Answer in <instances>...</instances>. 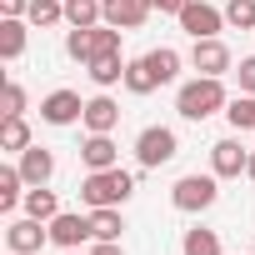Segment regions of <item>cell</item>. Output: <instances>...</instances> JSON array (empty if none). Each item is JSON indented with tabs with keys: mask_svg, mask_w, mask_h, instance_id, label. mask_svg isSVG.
Listing matches in <instances>:
<instances>
[{
	"mask_svg": "<svg viewBox=\"0 0 255 255\" xmlns=\"http://www.w3.org/2000/svg\"><path fill=\"white\" fill-rule=\"evenodd\" d=\"M25 20H30L35 30H50V25H60V20H65V0H30Z\"/></svg>",
	"mask_w": 255,
	"mask_h": 255,
	"instance_id": "obj_22",
	"label": "cell"
},
{
	"mask_svg": "<svg viewBox=\"0 0 255 255\" xmlns=\"http://www.w3.org/2000/svg\"><path fill=\"white\" fill-rule=\"evenodd\" d=\"M245 165H250V150H245L240 140H215V145H210V170H215L220 180L245 175Z\"/></svg>",
	"mask_w": 255,
	"mask_h": 255,
	"instance_id": "obj_11",
	"label": "cell"
},
{
	"mask_svg": "<svg viewBox=\"0 0 255 255\" xmlns=\"http://www.w3.org/2000/svg\"><path fill=\"white\" fill-rule=\"evenodd\" d=\"M180 255H220V235H215V230H205V225H195V230H185Z\"/></svg>",
	"mask_w": 255,
	"mask_h": 255,
	"instance_id": "obj_25",
	"label": "cell"
},
{
	"mask_svg": "<svg viewBox=\"0 0 255 255\" xmlns=\"http://www.w3.org/2000/svg\"><path fill=\"white\" fill-rule=\"evenodd\" d=\"M25 55V15H0V60Z\"/></svg>",
	"mask_w": 255,
	"mask_h": 255,
	"instance_id": "obj_15",
	"label": "cell"
},
{
	"mask_svg": "<svg viewBox=\"0 0 255 255\" xmlns=\"http://www.w3.org/2000/svg\"><path fill=\"white\" fill-rule=\"evenodd\" d=\"M225 120L235 125V130H255V95H235L225 105Z\"/></svg>",
	"mask_w": 255,
	"mask_h": 255,
	"instance_id": "obj_26",
	"label": "cell"
},
{
	"mask_svg": "<svg viewBox=\"0 0 255 255\" xmlns=\"http://www.w3.org/2000/svg\"><path fill=\"white\" fill-rule=\"evenodd\" d=\"M85 70H90V80H95L100 90H110V85H125V60H120V55H95Z\"/></svg>",
	"mask_w": 255,
	"mask_h": 255,
	"instance_id": "obj_17",
	"label": "cell"
},
{
	"mask_svg": "<svg viewBox=\"0 0 255 255\" xmlns=\"http://www.w3.org/2000/svg\"><path fill=\"white\" fill-rule=\"evenodd\" d=\"M40 120L45 125H75V120H85V100L75 90H50L40 100Z\"/></svg>",
	"mask_w": 255,
	"mask_h": 255,
	"instance_id": "obj_8",
	"label": "cell"
},
{
	"mask_svg": "<svg viewBox=\"0 0 255 255\" xmlns=\"http://www.w3.org/2000/svg\"><path fill=\"white\" fill-rule=\"evenodd\" d=\"M225 25L255 30V0H225Z\"/></svg>",
	"mask_w": 255,
	"mask_h": 255,
	"instance_id": "obj_28",
	"label": "cell"
},
{
	"mask_svg": "<svg viewBox=\"0 0 255 255\" xmlns=\"http://www.w3.org/2000/svg\"><path fill=\"white\" fill-rule=\"evenodd\" d=\"M190 0H150V10H165V15H180Z\"/></svg>",
	"mask_w": 255,
	"mask_h": 255,
	"instance_id": "obj_31",
	"label": "cell"
},
{
	"mask_svg": "<svg viewBox=\"0 0 255 255\" xmlns=\"http://www.w3.org/2000/svg\"><path fill=\"white\" fill-rule=\"evenodd\" d=\"M245 175H250V180H255V150H250V165H245Z\"/></svg>",
	"mask_w": 255,
	"mask_h": 255,
	"instance_id": "obj_34",
	"label": "cell"
},
{
	"mask_svg": "<svg viewBox=\"0 0 255 255\" xmlns=\"http://www.w3.org/2000/svg\"><path fill=\"white\" fill-rule=\"evenodd\" d=\"M20 205H25V215H35V220H45V225L60 215V200H55V190H45V185H30Z\"/></svg>",
	"mask_w": 255,
	"mask_h": 255,
	"instance_id": "obj_18",
	"label": "cell"
},
{
	"mask_svg": "<svg viewBox=\"0 0 255 255\" xmlns=\"http://www.w3.org/2000/svg\"><path fill=\"white\" fill-rule=\"evenodd\" d=\"M0 150H10V155L30 150V125H25V115H5V120H0Z\"/></svg>",
	"mask_w": 255,
	"mask_h": 255,
	"instance_id": "obj_16",
	"label": "cell"
},
{
	"mask_svg": "<svg viewBox=\"0 0 255 255\" xmlns=\"http://www.w3.org/2000/svg\"><path fill=\"white\" fill-rule=\"evenodd\" d=\"M20 175H25V185H50V175H55V155H50L45 145L20 150Z\"/></svg>",
	"mask_w": 255,
	"mask_h": 255,
	"instance_id": "obj_13",
	"label": "cell"
},
{
	"mask_svg": "<svg viewBox=\"0 0 255 255\" xmlns=\"http://www.w3.org/2000/svg\"><path fill=\"white\" fill-rule=\"evenodd\" d=\"M80 160H85V170H110V165H120V150H115L110 135H85Z\"/></svg>",
	"mask_w": 255,
	"mask_h": 255,
	"instance_id": "obj_14",
	"label": "cell"
},
{
	"mask_svg": "<svg viewBox=\"0 0 255 255\" xmlns=\"http://www.w3.org/2000/svg\"><path fill=\"white\" fill-rule=\"evenodd\" d=\"M65 25H70V30L100 25V0H65Z\"/></svg>",
	"mask_w": 255,
	"mask_h": 255,
	"instance_id": "obj_23",
	"label": "cell"
},
{
	"mask_svg": "<svg viewBox=\"0 0 255 255\" xmlns=\"http://www.w3.org/2000/svg\"><path fill=\"white\" fill-rule=\"evenodd\" d=\"M65 255H80V250H65Z\"/></svg>",
	"mask_w": 255,
	"mask_h": 255,
	"instance_id": "obj_35",
	"label": "cell"
},
{
	"mask_svg": "<svg viewBox=\"0 0 255 255\" xmlns=\"http://www.w3.org/2000/svg\"><path fill=\"white\" fill-rule=\"evenodd\" d=\"M90 255H125V250H120V240H95Z\"/></svg>",
	"mask_w": 255,
	"mask_h": 255,
	"instance_id": "obj_32",
	"label": "cell"
},
{
	"mask_svg": "<svg viewBox=\"0 0 255 255\" xmlns=\"http://www.w3.org/2000/svg\"><path fill=\"white\" fill-rule=\"evenodd\" d=\"M190 70H195V75H225V70H230V45H225L220 35L195 40V45H190Z\"/></svg>",
	"mask_w": 255,
	"mask_h": 255,
	"instance_id": "obj_7",
	"label": "cell"
},
{
	"mask_svg": "<svg viewBox=\"0 0 255 255\" xmlns=\"http://www.w3.org/2000/svg\"><path fill=\"white\" fill-rule=\"evenodd\" d=\"M150 15V0H100V20L115 30H140Z\"/></svg>",
	"mask_w": 255,
	"mask_h": 255,
	"instance_id": "obj_10",
	"label": "cell"
},
{
	"mask_svg": "<svg viewBox=\"0 0 255 255\" xmlns=\"http://www.w3.org/2000/svg\"><path fill=\"white\" fill-rule=\"evenodd\" d=\"M90 30H95V25H90ZM90 30H70V35H65V55L80 60V65L95 60V40H90Z\"/></svg>",
	"mask_w": 255,
	"mask_h": 255,
	"instance_id": "obj_27",
	"label": "cell"
},
{
	"mask_svg": "<svg viewBox=\"0 0 255 255\" xmlns=\"http://www.w3.org/2000/svg\"><path fill=\"white\" fill-rule=\"evenodd\" d=\"M235 80H240V95H255V55H245V60H240Z\"/></svg>",
	"mask_w": 255,
	"mask_h": 255,
	"instance_id": "obj_30",
	"label": "cell"
},
{
	"mask_svg": "<svg viewBox=\"0 0 255 255\" xmlns=\"http://www.w3.org/2000/svg\"><path fill=\"white\" fill-rule=\"evenodd\" d=\"M145 60H150V70H155V80H160V85H170V80L180 75V50H170V45H155Z\"/></svg>",
	"mask_w": 255,
	"mask_h": 255,
	"instance_id": "obj_24",
	"label": "cell"
},
{
	"mask_svg": "<svg viewBox=\"0 0 255 255\" xmlns=\"http://www.w3.org/2000/svg\"><path fill=\"white\" fill-rule=\"evenodd\" d=\"M115 125H120V105H115L110 95L85 100V130H90V135H110Z\"/></svg>",
	"mask_w": 255,
	"mask_h": 255,
	"instance_id": "obj_12",
	"label": "cell"
},
{
	"mask_svg": "<svg viewBox=\"0 0 255 255\" xmlns=\"http://www.w3.org/2000/svg\"><path fill=\"white\" fill-rule=\"evenodd\" d=\"M0 105H5L0 115H25V90H20L15 80H5V90H0Z\"/></svg>",
	"mask_w": 255,
	"mask_h": 255,
	"instance_id": "obj_29",
	"label": "cell"
},
{
	"mask_svg": "<svg viewBox=\"0 0 255 255\" xmlns=\"http://www.w3.org/2000/svg\"><path fill=\"white\" fill-rule=\"evenodd\" d=\"M50 240H55L60 250H80L85 240H95V230H90V215H75V210H60V215L50 220Z\"/></svg>",
	"mask_w": 255,
	"mask_h": 255,
	"instance_id": "obj_9",
	"label": "cell"
},
{
	"mask_svg": "<svg viewBox=\"0 0 255 255\" xmlns=\"http://www.w3.org/2000/svg\"><path fill=\"white\" fill-rule=\"evenodd\" d=\"M160 80H155V70H150V60L140 55V60H125V90L130 95H150Z\"/></svg>",
	"mask_w": 255,
	"mask_h": 255,
	"instance_id": "obj_21",
	"label": "cell"
},
{
	"mask_svg": "<svg viewBox=\"0 0 255 255\" xmlns=\"http://www.w3.org/2000/svg\"><path fill=\"white\" fill-rule=\"evenodd\" d=\"M130 195H135V175L120 170V165H110V170H90V175L80 180V200H85L90 210H100V205H125Z\"/></svg>",
	"mask_w": 255,
	"mask_h": 255,
	"instance_id": "obj_2",
	"label": "cell"
},
{
	"mask_svg": "<svg viewBox=\"0 0 255 255\" xmlns=\"http://www.w3.org/2000/svg\"><path fill=\"white\" fill-rule=\"evenodd\" d=\"M30 0H0V15H25Z\"/></svg>",
	"mask_w": 255,
	"mask_h": 255,
	"instance_id": "obj_33",
	"label": "cell"
},
{
	"mask_svg": "<svg viewBox=\"0 0 255 255\" xmlns=\"http://www.w3.org/2000/svg\"><path fill=\"white\" fill-rule=\"evenodd\" d=\"M220 200V175L210 170V175H180L175 185H170V205L175 210H185V215H200V210H210Z\"/></svg>",
	"mask_w": 255,
	"mask_h": 255,
	"instance_id": "obj_3",
	"label": "cell"
},
{
	"mask_svg": "<svg viewBox=\"0 0 255 255\" xmlns=\"http://www.w3.org/2000/svg\"><path fill=\"white\" fill-rule=\"evenodd\" d=\"M90 230H95V240H120V230H125L120 205H100V210H90Z\"/></svg>",
	"mask_w": 255,
	"mask_h": 255,
	"instance_id": "obj_19",
	"label": "cell"
},
{
	"mask_svg": "<svg viewBox=\"0 0 255 255\" xmlns=\"http://www.w3.org/2000/svg\"><path fill=\"white\" fill-rule=\"evenodd\" d=\"M225 105H230V95H225L220 75H195V80H185L180 95H175V110H180L185 120H210V115L225 110Z\"/></svg>",
	"mask_w": 255,
	"mask_h": 255,
	"instance_id": "obj_1",
	"label": "cell"
},
{
	"mask_svg": "<svg viewBox=\"0 0 255 255\" xmlns=\"http://www.w3.org/2000/svg\"><path fill=\"white\" fill-rule=\"evenodd\" d=\"M250 255H255V245H250Z\"/></svg>",
	"mask_w": 255,
	"mask_h": 255,
	"instance_id": "obj_36",
	"label": "cell"
},
{
	"mask_svg": "<svg viewBox=\"0 0 255 255\" xmlns=\"http://www.w3.org/2000/svg\"><path fill=\"white\" fill-rule=\"evenodd\" d=\"M45 240H50V225H45V220H35V215H20V220H10V225H5V245H10L15 255H35Z\"/></svg>",
	"mask_w": 255,
	"mask_h": 255,
	"instance_id": "obj_6",
	"label": "cell"
},
{
	"mask_svg": "<svg viewBox=\"0 0 255 255\" xmlns=\"http://www.w3.org/2000/svg\"><path fill=\"white\" fill-rule=\"evenodd\" d=\"M25 200V175L20 165H0V210H15Z\"/></svg>",
	"mask_w": 255,
	"mask_h": 255,
	"instance_id": "obj_20",
	"label": "cell"
},
{
	"mask_svg": "<svg viewBox=\"0 0 255 255\" xmlns=\"http://www.w3.org/2000/svg\"><path fill=\"white\" fill-rule=\"evenodd\" d=\"M175 150H180V140H175L170 125H145V130L135 135V160L145 170H160L165 160H175Z\"/></svg>",
	"mask_w": 255,
	"mask_h": 255,
	"instance_id": "obj_4",
	"label": "cell"
},
{
	"mask_svg": "<svg viewBox=\"0 0 255 255\" xmlns=\"http://www.w3.org/2000/svg\"><path fill=\"white\" fill-rule=\"evenodd\" d=\"M175 20H180V30H185L190 40H210V35H220V25H225V10L205 5V0H190V5H185Z\"/></svg>",
	"mask_w": 255,
	"mask_h": 255,
	"instance_id": "obj_5",
	"label": "cell"
}]
</instances>
